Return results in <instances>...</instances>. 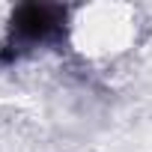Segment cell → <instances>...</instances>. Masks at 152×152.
<instances>
[{
  "instance_id": "1",
  "label": "cell",
  "mask_w": 152,
  "mask_h": 152,
  "mask_svg": "<svg viewBox=\"0 0 152 152\" xmlns=\"http://www.w3.org/2000/svg\"><path fill=\"white\" fill-rule=\"evenodd\" d=\"M63 18L66 12L57 6H21L9 24V39H6L9 54L21 57L36 51L39 45L54 42L63 33Z\"/></svg>"
}]
</instances>
